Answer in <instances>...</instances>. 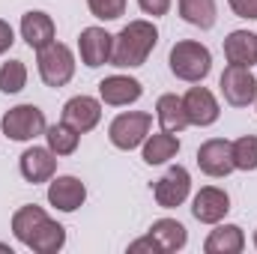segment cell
I'll use <instances>...</instances> for the list:
<instances>
[{"label": "cell", "instance_id": "obj_1", "mask_svg": "<svg viewBox=\"0 0 257 254\" xmlns=\"http://www.w3.org/2000/svg\"><path fill=\"white\" fill-rule=\"evenodd\" d=\"M159 45V30L153 21H128L126 27L114 36V51H111V66L117 69H138L147 63L153 48Z\"/></svg>", "mask_w": 257, "mask_h": 254}, {"label": "cell", "instance_id": "obj_2", "mask_svg": "<svg viewBox=\"0 0 257 254\" xmlns=\"http://www.w3.org/2000/svg\"><path fill=\"white\" fill-rule=\"evenodd\" d=\"M171 72L180 78V81H189V84H200L209 72H212V54L206 45L194 42V39H183L171 48Z\"/></svg>", "mask_w": 257, "mask_h": 254}, {"label": "cell", "instance_id": "obj_3", "mask_svg": "<svg viewBox=\"0 0 257 254\" xmlns=\"http://www.w3.org/2000/svg\"><path fill=\"white\" fill-rule=\"evenodd\" d=\"M36 69H39V78L45 81V87L60 90L75 78V54H72L69 45L54 39L51 45L36 51Z\"/></svg>", "mask_w": 257, "mask_h": 254}, {"label": "cell", "instance_id": "obj_4", "mask_svg": "<svg viewBox=\"0 0 257 254\" xmlns=\"http://www.w3.org/2000/svg\"><path fill=\"white\" fill-rule=\"evenodd\" d=\"M150 129H153V114H147V111H123V114H117L111 120L108 138H111V144L117 150L128 153V150H135V147H141L147 141Z\"/></svg>", "mask_w": 257, "mask_h": 254}, {"label": "cell", "instance_id": "obj_5", "mask_svg": "<svg viewBox=\"0 0 257 254\" xmlns=\"http://www.w3.org/2000/svg\"><path fill=\"white\" fill-rule=\"evenodd\" d=\"M0 129H3V135H6L9 141L24 144V141H33V138L45 135L48 123H45V114H42L36 105H15V108H9V111L3 114Z\"/></svg>", "mask_w": 257, "mask_h": 254}, {"label": "cell", "instance_id": "obj_6", "mask_svg": "<svg viewBox=\"0 0 257 254\" xmlns=\"http://www.w3.org/2000/svg\"><path fill=\"white\" fill-rule=\"evenodd\" d=\"M218 90H221V96H224L227 105H233V108H248L257 99V78L251 75L248 66L227 63V69H224L221 78H218Z\"/></svg>", "mask_w": 257, "mask_h": 254}, {"label": "cell", "instance_id": "obj_7", "mask_svg": "<svg viewBox=\"0 0 257 254\" xmlns=\"http://www.w3.org/2000/svg\"><path fill=\"white\" fill-rule=\"evenodd\" d=\"M192 194V174L183 165H174L162 174V180H156L153 197L162 209H177L186 203V197Z\"/></svg>", "mask_w": 257, "mask_h": 254}, {"label": "cell", "instance_id": "obj_8", "mask_svg": "<svg viewBox=\"0 0 257 254\" xmlns=\"http://www.w3.org/2000/svg\"><path fill=\"white\" fill-rule=\"evenodd\" d=\"M197 168L206 174V177H227L236 171L233 165V141H224V138H209L197 147Z\"/></svg>", "mask_w": 257, "mask_h": 254}, {"label": "cell", "instance_id": "obj_9", "mask_svg": "<svg viewBox=\"0 0 257 254\" xmlns=\"http://www.w3.org/2000/svg\"><path fill=\"white\" fill-rule=\"evenodd\" d=\"M111 51H114V36L105 27H84L81 30L78 54L87 69H99V66L111 63Z\"/></svg>", "mask_w": 257, "mask_h": 254}, {"label": "cell", "instance_id": "obj_10", "mask_svg": "<svg viewBox=\"0 0 257 254\" xmlns=\"http://www.w3.org/2000/svg\"><path fill=\"white\" fill-rule=\"evenodd\" d=\"M144 96V84L132 75H108L99 81V99L111 108H126Z\"/></svg>", "mask_w": 257, "mask_h": 254}, {"label": "cell", "instance_id": "obj_11", "mask_svg": "<svg viewBox=\"0 0 257 254\" xmlns=\"http://www.w3.org/2000/svg\"><path fill=\"white\" fill-rule=\"evenodd\" d=\"M18 171L27 183H51V177L57 174V156L48 147H27L18 159Z\"/></svg>", "mask_w": 257, "mask_h": 254}, {"label": "cell", "instance_id": "obj_12", "mask_svg": "<svg viewBox=\"0 0 257 254\" xmlns=\"http://www.w3.org/2000/svg\"><path fill=\"white\" fill-rule=\"evenodd\" d=\"M230 212V194L218 186H206L194 194L192 200V215L200 224H218Z\"/></svg>", "mask_w": 257, "mask_h": 254}, {"label": "cell", "instance_id": "obj_13", "mask_svg": "<svg viewBox=\"0 0 257 254\" xmlns=\"http://www.w3.org/2000/svg\"><path fill=\"white\" fill-rule=\"evenodd\" d=\"M102 120V99H93V96H72L69 102L63 105V123L87 135L99 126Z\"/></svg>", "mask_w": 257, "mask_h": 254}, {"label": "cell", "instance_id": "obj_14", "mask_svg": "<svg viewBox=\"0 0 257 254\" xmlns=\"http://www.w3.org/2000/svg\"><path fill=\"white\" fill-rule=\"evenodd\" d=\"M57 36V27H54V18L42 9H30L21 15V39L27 42V48L33 51H42L45 45H51Z\"/></svg>", "mask_w": 257, "mask_h": 254}, {"label": "cell", "instance_id": "obj_15", "mask_svg": "<svg viewBox=\"0 0 257 254\" xmlns=\"http://www.w3.org/2000/svg\"><path fill=\"white\" fill-rule=\"evenodd\" d=\"M87 200V186L78 180V177H51V186H48V203L60 212H75L81 209Z\"/></svg>", "mask_w": 257, "mask_h": 254}, {"label": "cell", "instance_id": "obj_16", "mask_svg": "<svg viewBox=\"0 0 257 254\" xmlns=\"http://www.w3.org/2000/svg\"><path fill=\"white\" fill-rule=\"evenodd\" d=\"M183 105H186L189 126H212V123L221 117L218 99H215L206 87H192V90L183 96Z\"/></svg>", "mask_w": 257, "mask_h": 254}, {"label": "cell", "instance_id": "obj_17", "mask_svg": "<svg viewBox=\"0 0 257 254\" xmlns=\"http://www.w3.org/2000/svg\"><path fill=\"white\" fill-rule=\"evenodd\" d=\"M177 153H180V138L174 132H165V129L147 135V141L141 144V156L147 165H168Z\"/></svg>", "mask_w": 257, "mask_h": 254}, {"label": "cell", "instance_id": "obj_18", "mask_svg": "<svg viewBox=\"0 0 257 254\" xmlns=\"http://www.w3.org/2000/svg\"><path fill=\"white\" fill-rule=\"evenodd\" d=\"M224 57L233 66H251L257 63V33L251 30H233L224 39Z\"/></svg>", "mask_w": 257, "mask_h": 254}, {"label": "cell", "instance_id": "obj_19", "mask_svg": "<svg viewBox=\"0 0 257 254\" xmlns=\"http://www.w3.org/2000/svg\"><path fill=\"white\" fill-rule=\"evenodd\" d=\"M150 236L159 242L162 254H177L189 245V230L177 218H159V221H153Z\"/></svg>", "mask_w": 257, "mask_h": 254}, {"label": "cell", "instance_id": "obj_20", "mask_svg": "<svg viewBox=\"0 0 257 254\" xmlns=\"http://www.w3.org/2000/svg\"><path fill=\"white\" fill-rule=\"evenodd\" d=\"M245 248V233L239 224H221L206 236L203 242V251L206 254H239Z\"/></svg>", "mask_w": 257, "mask_h": 254}, {"label": "cell", "instance_id": "obj_21", "mask_svg": "<svg viewBox=\"0 0 257 254\" xmlns=\"http://www.w3.org/2000/svg\"><path fill=\"white\" fill-rule=\"evenodd\" d=\"M156 120L165 132H174L180 135L183 129L189 126V117H186V105H183V96H174V93H165L159 96L156 102Z\"/></svg>", "mask_w": 257, "mask_h": 254}, {"label": "cell", "instance_id": "obj_22", "mask_svg": "<svg viewBox=\"0 0 257 254\" xmlns=\"http://www.w3.org/2000/svg\"><path fill=\"white\" fill-rule=\"evenodd\" d=\"M66 245V227L57 224L51 215L39 224V230L33 233V239L27 242V248L36 254H57L60 248Z\"/></svg>", "mask_w": 257, "mask_h": 254}, {"label": "cell", "instance_id": "obj_23", "mask_svg": "<svg viewBox=\"0 0 257 254\" xmlns=\"http://www.w3.org/2000/svg\"><path fill=\"white\" fill-rule=\"evenodd\" d=\"M45 218H48V212L42 206H36V203H27V206L15 209V215H12V233H15V239L21 245H27Z\"/></svg>", "mask_w": 257, "mask_h": 254}, {"label": "cell", "instance_id": "obj_24", "mask_svg": "<svg viewBox=\"0 0 257 254\" xmlns=\"http://www.w3.org/2000/svg\"><path fill=\"white\" fill-rule=\"evenodd\" d=\"M180 15L186 24L200 27V30H212L215 27V0H177Z\"/></svg>", "mask_w": 257, "mask_h": 254}, {"label": "cell", "instance_id": "obj_25", "mask_svg": "<svg viewBox=\"0 0 257 254\" xmlns=\"http://www.w3.org/2000/svg\"><path fill=\"white\" fill-rule=\"evenodd\" d=\"M45 141H48V150L54 156H72L78 150V144H81V132H75L69 123L60 120V123L45 129Z\"/></svg>", "mask_w": 257, "mask_h": 254}, {"label": "cell", "instance_id": "obj_26", "mask_svg": "<svg viewBox=\"0 0 257 254\" xmlns=\"http://www.w3.org/2000/svg\"><path fill=\"white\" fill-rule=\"evenodd\" d=\"M27 87V66L21 60H6L0 66V93L12 96V93H21Z\"/></svg>", "mask_w": 257, "mask_h": 254}, {"label": "cell", "instance_id": "obj_27", "mask_svg": "<svg viewBox=\"0 0 257 254\" xmlns=\"http://www.w3.org/2000/svg\"><path fill=\"white\" fill-rule=\"evenodd\" d=\"M233 165L236 171H257V135H242L233 141Z\"/></svg>", "mask_w": 257, "mask_h": 254}, {"label": "cell", "instance_id": "obj_28", "mask_svg": "<svg viewBox=\"0 0 257 254\" xmlns=\"http://www.w3.org/2000/svg\"><path fill=\"white\" fill-rule=\"evenodd\" d=\"M87 6L99 21H117L126 15V0H87Z\"/></svg>", "mask_w": 257, "mask_h": 254}, {"label": "cell", "instance_id": "obj_29", "mask_svg": "<svg viewBox=\"0 0 257 254\" xmlns=\"http://www.w3.org/2000/svg\"><path fill=\"white\" fill-rule=\"evenodd\" d=\"M138 6L144 15H153V18H162L171 12V0H138Z\"/></svg>", "mask_w": 257, "mask_h": 254}, {"label": "cell", "instance_id": "obj_30", "mask_svg": "<svg viewBox=\"0 0 257 254\" xmlns=\"http://www.w3.org/2000/svg\"><path fill=\"white\" fill-rule=\"evenodd\" d=\"M227 3H230L233 15H239V18H251V21H257V0H227Z\"/></svg>", "mask_w": 257, "mask_h": 254}, {"label": "cell", "instance_id": "obj_31", "mask_svg": "<svg viewBox=\"0 0 257 254\" xmlns=\"http://www.w3.org/2000/svg\"><path fill=\"white\" fill-rule=\"evenodd\" d=\"M162 254V248H159V242L147 233V236H141V239H135L132 245H128V254Z\"/></svg>", "mask_w": 257, "mask_h": 254}, {"label": "cell", "instance_id": "obj_32", "mask_svg": "<svg viewBox=\"0 0 257 254\" xmlns=\"http://www.w3.org/2000/svg\"><path fill=\"white\" fill-rule=\"evenodd\" d=\"M12 42H15V30L9 27V21H3V18H0V57L12 48Z\"/></svg>", "mask_w": 257, "mask_h": 254}, {"label": "cell", "instance_id": "obj_33", "mask_svg": "<svg viewBox=\"0 0 257 254\" xmlns=\"http://www.w3.org/2000/svg\"><path fill=\"white\" fill-rule=\"evenodd\" d=\"M0 251H6V254H12V248L6 245V242H0Z\"/></svg>", "mask_w": 257, "mask_h": 254}, {"label": "cell", "instance_id": "obj_34", "mask_svg": "<svg viewBox=\"0 0 257 254\" xmlns=\"http://www.w3.org/2000/svg\"><path fill=\"white\" fill-rule=\"evenodd\" d=\"M254 248H257V230H254Z\"/></svg>", "mask_w": 257, "mask_h": 254}, {"label": "cell", "instance_id": "obj_35", "mask_svg": "<svg viewBox=\"0 0 257 254\" xmlns=\"http://www.w3.org/2000/svg\"><path fill=\"white\" fill-rule=\"evenodd\" d=\"M254 105H257V99H254Z\"/></svg>", "mask_w": 257, "mask_h": 254}]
</instances>
